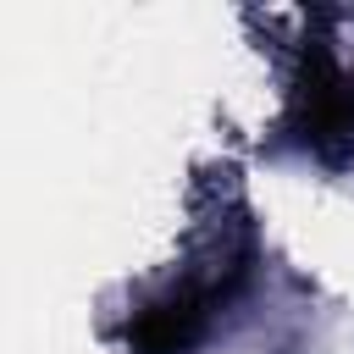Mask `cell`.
<instances>
[{"label": "cell", "mask_w": 354, "mask_h": 354, "mask_svg": "<svg viewBox=\"0 0 354 354\" xmlns=\"http://www.w3.org/2000/svg\"><path fill=\"white\" fill-rule=\"evenodd\" d=\"M293 127L321 155H337L354 144V77L326 50L304 55V72L293 83Z\"/></svg>", "instance_id": "1"}, {"label": "cell", "mask_w": 354, "mask_h": 354, "mask_svg": "<svg viewBox=\"0 0 354 354\" xmlns=\"http://www.w3.org/2000/svg\"><path fill=\"white\" fill-rule=\"evenodd\" d=\"M205 321H210V293L177 288V293L155 299V304L127 326V337H133L138 354H188V348L199 343Z\"/></svg>", "instance_id": "2"}]
</instances>
